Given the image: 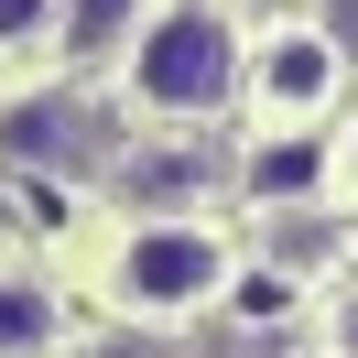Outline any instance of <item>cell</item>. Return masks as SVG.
<instances>
[{"label": "cell", "mask_w": 358, "mask_h": 358, "mask_svg": "<svg viewBox=\"0 0 358 358\" xmlns=\"http://www.w3.org/2000/svg\"><path fill=\"white\" fill-rule=\"evenodd\" d=\"M44 11H55V0H0V44H22V33L44 22Z\"/></svg>", "instance_id": "cell-7"}, {"label": "cell", "mask_w": 358, "mask_h": 358, "mask_svg": "<svg viewBox=\"0 0 358 358\" xmlns=\"http://www.w3.org/2000/svg\"><path fill=\"white\" fill-rule=\"evenodd\" d=\"M261 98H271V109H315V98H336V44H315V33L261 44Z\"/></svg>", "instance_id": "cell-3"}, {"label": "cell", "mask_w": 358, "mask_h": 358, "mask_svg": "<svg viewBox=\"0 0 358 358\" xmlns=\"http://www.w3.org/2000/svg\"><path fill=\"white\" fill-rule=\"evenodd\" d=\"M44 336H55V293H44V282H22V271H0V358L44 348Z\"/></svg>", "instance_id": "cell-4"}, {"label": "cell", "mask_w": 358, "mask_h": 358, "mask_svg": "<svg viewBox=\"0 0 358 358\" xmlns=\"http://www.w3.org/2000/svg\"><path fill=\"white\" fill-rule=\"evenodd\" d=\"M120 11H131V0H87V11H76V44H109V33H120Z\"/></svg>", "instance_id": "cell-6"}, {"label": "cell", "mask_w": 358, "mask_h": 358, "mask_svg": "<svg viewBox=\"0 0 358 358\" xmlns=\"http://www.w3.org/2000/svg\"><path fill=\"white\" fill-rule=\"evenodd\" d=\"M0 152H87V120L76 109H11L0 120Z\"/></svg>", "instance_id": "cell-5"}, {"label": "cell", "mask_w": 358, "mask_h": 358, "mask_svg": "<svg viewBox=\"0 0 358 358\" xmlns=\"http://www.w3.org/2000/svg\"><path fill=\"white\" fill-rule=\"evenodd\" d=\"M131 76H141V98H163V109H217L228 76H239V44H228V22L206 11V0H174V11H152Z\"/></svg>", "instance_id": "cell-1"}, {"label": "cell", "mask_w": 358, "mask_h": 358, "mask_svg": "<svg viewBox=\"0 0 358 358\" xmlns=\"http://www.w3.org/2000/svg\"><path fill=\"white\" fill-rule=\"evenodd\" d=\"M217 271H228V250L206 239V228H141V239L120 250L109 293L131 315H196L206 293H217Z\"/></svg>", "instance_id": "cell-2"}]
</instances>
